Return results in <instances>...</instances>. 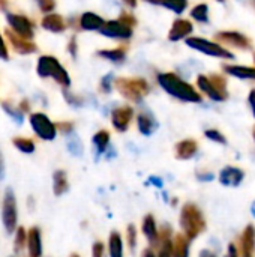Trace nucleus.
I'll return each mask as SVG.
<instances>
[{
	"label": "nucleus",
	"instance_id": "nucleus-1",
	"mask_svg": "<svg viewBox=\"0 0 255 257\" xmlns=\"http://www.w3.org/2000/svg\"><path fill=\"white\" fill-rule=\"evenodd\" d=\"M158 83L159 86L170 93L171 96L185 101V102H200L201 96L200 93L186 81H183L180 77H177L173 72H164L158 75Z\"/></svg>",
	"mask_w": 255,
	"mask_h": 257
},
{
	"label": "nucleus",
	"instance_id": "nucleus-2",
	"mask_svg": "<svg viewBox=\"0 0 255 257\" xmlns=\"http://www.w3.org/2000/svg\"><path fill=\"white\" fill-rule=\"evenodd\" d=\"M180 227L183 230V235L189 241H194L206 230V220L197 205L194 203L183 205L180 211Z\"/></svg>",
	"mask_w": 255,
	"mask_h": 257
},
{
	"label": "nucleus",
	"instance_id": "nucleus-3",
	"mask_svg": "<svg viewBox=\"0 0 255 257\" xmlns=\"http://www.w3.org/2000/svg\"><path fill=\"white\" fill-rule=\"evenodd\" d=\"M36 72L38 75L44 78H53L56 80L60 86L69 87L71 86V78L66 72V69L59 63V60L53 56H42L38 60L36 65Z\"/></svg>",
	"mask_w": 255,
	"mask_h": 257
},
{
	"label": "nucleus",
	"instance_id": "nucleus-4",
	"mask_svg": "<svg viewBox=\"0 0 255 257\" xmlns=\"http://www.w3.org/2000/svg\"><path fill=\"white\" fill-rule=\"evenodd\" d=\"M116 87L117 90L122 93V96H125L129 101L138 102L143 99V96H146L149 93V84L146 80L143 78H132V77H123V78H117L116 80Z\"/></svg>",
	"mask_w": 255,
	"mask_h": 257
},
{
	"label": "nucleus",
	"instance_id": "nucleus-5",
	"mask_svg": "<svg viewBox=\"0 0 255 257\" xmlns=\"http://www.w3.org/2000/svg\"><path fill=\"white\" fill-rule=\"evenodd\" d=\"M2 223L8 233H14L18 227V206L12 190H6L2 200Z\"/></svg>",
	"mask_w": 255,
	"mask_h": 257
},
{
	"label": "nucleus",
	"instance_id": "nucleus-6",
	"mask_svg": "<svg viewBox=\"0 0 255 257\" xmlns=\"http://www.w3.org/2000/svg\"><path fill=\"white\" fill-rule=\"evenodd\" d=\"M30 125H32V130L35 131V134L45 142L54 140V137L57 134L56 125L44 113H33L30 116Z\"/></svg>",
	"mask_w": 255,
	"mask_h": 257
},
{
	"label": "nucleus",
	"instance_id": "nucleus-7",
	"mask_svg": "<svg viewBox=\"0 0 255 257\" xmlns=\"http://www.w3.org/2000/svg\"><path fill=\"white\" fill-rule=\"evenodd\" d=\"M186 44L197 50V51H201L207 56H213V57H222V59H231L233 54L228 53L225 48H222L221 45L215 44V42H210V41H206V39H201V38H188Z\"/></svg>",
	"mask_w": 255,
	"mask_h": 257
},
{
	"label": "nucleus",
	"instance_id": "nucleus-8",
	"mask_svg": "<svg viewBox=\"0 0 255 257\" xmlns=\"http://www.w3.org/2000/svg\"><path fill=\"white\" fill-rule=\"evenodd\" d=\"M6 20L17 35H20L26 39L33 38V24L27 17L18 15V14H8Z\"/></svg>",
	"mask_w": 255,
	"mask_h": 257
},
{
	"label": "nucleus",
	"instance_id": "nucleus-9",
	"mask_svg": "<svg viewBox=\"0 0 255 257\" xmlns=\"http://www.w3.org/2000/svg\"><path fill=\"white\" fill-rule=\"evenodd\" d=\"M104 36L114 38V39H129L132 36V27L123 24L122 21H107L99 29Z\"/></svg>",
	"mask_w": 255,
	"mask_h": 257
},
{
	"label": "nucleus",
	"instance_id": "nucleus-10",
	"mask_svg": "<svg viewBox=\"0 0 255 257\" xmlns=\"http://www.w3.org/2000/svg\"><path fill=\"white\" fill-rule=\"evenodd\" d=\"M132 117H134V110L129 105H122L111 111V123L119 133H125L129 128Z\"/></svg>",
	"mask_w": 255,
	"mask_h": 257
},
{
	"label": "nucleus",
	"instance_id": "nucleus-11",
	"mask_svg": "<svg viewBox=\"0 0 255 257\" xmlns=\"http://www.w3.org/2000/svg\"><path fill=\"white\" fill-rule=\"evenodd\" d=\"M141 230H143V235L146 236V239L149 241L150 248H156L158 242H159V230L156 226V220L152 214L144 215L143 223H141Z\"/></svg>",
	"mask_w": 255,
	"mask_h": 257
},
{
	"label": "nucleus",
	"instance_id": "nucleus-12",
	"mask_svg": "<svg viewBox=\"0 0 255 257\" xmlns=\"http://www.w3.org/2000/svg\"><path fill=\"white\" fill-rule=\"evenodd\" d=\"M5 35L8 36L11 45L14 47V50L20 54H32L36 51V45L32 42V39H26L20 35H17L15 32L12 30H6Z\"/></svg>",
	"mask_w": 255,
	"mask_h": 257
},
{
	"label": "nucleus",
	"instance_id": "nucleus-13",
	"mask_svg": "<svg viewBox=\"0 0 255 257\" xmlns=\"http://www.w3.org/2000/svg\"><path fill=\"white\" fill-rule=\"evenodd\" d=\"M27 251H29V257H42V253H44L42 233H41V229L36 226L27 230Z\"/></svg>",
	"mask_w": 255,
	"mask_h": 257
},
{
	"label": "nucleus",
	"instance_id": "nucleus-14",
	"mask_svg": "<svg viewBox=\"0 0 255 257\" xmlns=\"http://www.w3.org/2000/svg\"><path fill=\"white\" fill-rule=\"evenodd\" d=\"M158 256L173 257V230L170 226H162L159 230V242H158Z\"/></svg>",
	"mask_w": 255,
	"mask_h": 257
},
{
	"label": "nucleus",
	"instance_id": "nucleus-15",
	"mask_svg": "<svg viewBox=\"0 0 255 257\" xmlns=\"http://www.w3.org/2000/svg\"><path fill=\"white\" fill-rule=\"evenodd\" d=\"M255 257V227L252 224L246 226L240 236V256Z\"/></svg>",
	"mask_w": 255,
	"mask_h": 257
},
{
	"label": "nucleus",
	"instance_id": "nucleus-16",
	"mask_svg": "<svg viewBox=\"0 0 255 257\" xmlns=\"http://www.w3.org/2000/svg\"><path fill=\"white\" fill-rule=\"evenodd\" d=\"M245 178V173L237 167H225L219 173V182L225 187H237Z\"/></svg>",
	"mask_w": 255,
	"mask_h": 257
},
{
	"label": "nucleus",
	"instance_id": "nucleus-17",
	"mask_svg": "<svg viewBox=\"0 0 255 257\" xmlns=\"http://www.w3.org/2000/svg\"><path fill=\"white\" fill-rule=\"evenodd\" d=\"M216 39L224 42V44H227V45H231V47H236V48H242V50L249 47V41L243 35H240L237 32H222V33H218Z\"/></svg>",
	"mask_w": 255,
	"mask_h": 257
},
{
	"label": "nucleus",
	"instance_id": "nucleus-18",
	"mask_svg": "<svg viewBox=\"0 0 255 257\" xmlns=\"http://www.w3.org/2000/svg\"><path fill=\"white\" fill-rule=\"evenodd\" d=\"M192 24L188 20H176L173 23V27L168 33V39L170 41H180L183 38H186L188 35L192 33Z\"/></svg>",
	"mask_w": 255,
	"mask_h": 257
},
{
	"label": "nucleus",
	"instance_id": "nucleus-19",
	"mask_svg": "<svg viewBox=\"0 0 255 257\" xmlns=\"http://www.w3.org/2000/svg\"><path fill=\"white\" fill-rule=\"evenodd\" d=\"M197 142L195 140H182L176 145V157L179 160H191L197 154Z\"/></svg>",
	"mask_w": 255,
	"mask_h": 257
},
{
	"label": "nucleus",
	"instance_id": "nucleus-20",
	"mask_svg": "<svg viewBox=\"0 0 255 257\" xmlns=\"http://www.w3.org/2000/svg\"><path fill=\"white\" fill-rule=\"evenodd\" d=\"M197 84L201 89V92H204L210 99H213V101H224V99H227L221 92H218V89L212 84V81L209 80V77L200 75L197 78Z\"/></svg>",
	"mask_w": 255,
	"mask_h": 257
},
{
	"label": "nucleus",
	"instance_id": "nucleus-21",
	"mask_svg": "<svg viewBox=\"0 0 255 257\" xmlns=\"http://www.w3.org/2000/svg\"><path fill=\"white\" fill-rule=\"evenodd\" d=\"M69 190V181L65 170H56L53 175V193L54 196L60 197Z\"/></svg>",
	"mask_w": 255,
	"mask_h": 257
},
{
	"label": "nucleus",
	"instance_id": "nucleus-22",
	"mask_svg": "<svg viewBox=\"0 0 255 257\" xmlns=\"http://www.w3.org/2000/svg\"><path fill=\"white\" fill-rule=\"evenodd\" d=\"M42 27L45 30L53 32V33H60V32L65 30L66 26H65V20L60 15H57V14H48L42 20Z\"/></svg>",
	"mask_w": 255,
	"mask_h": 257
},
{
	"label": "nucleus",
	"instance_id": "nucleus-23",
	"mask_svg": "<svg viewBox=\"0 0 255 257\" xmlns=\"http://www.w3.org/2000/svg\"><path fill=\"white\" fill-rule=\"evenodd\" d=\"M173 257H189V239L182 233L173 236Z\"/></svg>",
	"mask_w": 255,
	"mask_h": 257
},
{
	"label": "nucleus",
	"instance_id": "nucleus-24",
	"mask_svg": "<svg viewBox=\"0 0 255 257\" xmlns=\"http://www.w3.org/2000/svg\"><path fill=\"white\" fill-rule=\"evenodd\" d=\"M104 23L105 21L93 12H84L80 18V24L84 30H99Z\"/></svg>",
	"mask_w": 255,
	"mask_h": 257
},
{
	"label": "nucleus",
	"instance_id": "nucleus-25",
	"mask_svg": "<svg viewBox=\"0 0 255 257\" xmlns=\"http://www.w3.org/2000/svg\"><path fill=\"white\" fill-rule=\"evenodd\" d=\"M110 257H123V241L119 232H111L108 236Z\"/></svg>",
	"mask_w": 255,
	"mask_h": 257
},
{
	"label": "nucleus",
	"instance_id": "nucleus-26",
	"mask_svg": "<svg viewBox=\"0 0 255 257\" xmlns=\"http://www.w3.org/2000/svg\"><path fill=\"white\" fill-rule=\"evenodd\" d=\"M137 123H138L140 133L144 134V136H150L156 130V122L152 117V114H149V113H140V116L137 119Z\"/></svg>",
	"mask_w": 255,
	"mask_h": 257
},
{
	"label": "nucleus",
	"instance_id": "nucleus-27",
	"mask_svg": "<svg viewBox=\"0 0 255 257\" xmlns=\"http://www.w3.org/2000/svg\"><path fill=\"white\" fill-rule=\"evenodd\" d=\"M224 69H225V72H228L230 75H234V77H239V78L255 80V68L227 65V66H224Z\"/></svg>",
	"mask_w": 255,
	"mask_h": 257
},
{
	"label": "nucleus",
	"instance_id": "nucleus-28",
	"mask_svg": "<svg viewBox=\"0 0 255 257\" xmlns=\"http://www.w3.org/2000/svg\"><path fill=\"white\" fill-rule=\"evenodd\" d=\"M147 2H150L153 5H162V6H165L167 9H171L176 14H182L188 6L186 0H147Z\"/></svg>",
	"mask_w": 255,
	"mask_h": 257
},
{
	"label": "nucleus",
	"instance_id": "nucleus-29",
	"mask_svg": "<svg viewBox=\"0 0 255 257\" xmlns=\"http://www.w3.org/2000/svg\"><path fill=\"white\" fill-rule=\"evenodd\" d=\"M108 143H110V133H108V131L101 130V131H98V133L93 136V145H95V148H96V151H98L99 154H102V152L107 151Z\"/></svg>",
	"mask_w": 255,
	"mask_h": 257
},
{
	"label": "nucleus",
	"instance_id": "nucleus-30",
	"mask_svg": "<svg viewBox=\"0 0 255 257\" xmlns=\"http://www.w3.org/2000/svg\"><path fill=\"white\" fill-rule=\"evenodd\" d=\"M99 56L110 60V62H114V63H120L125 60V56H126V50L125 48H114V50H102L99 51Z\"/></svg>",
	"mask_w": 255,
	"mask_h": 257
},
{
	"label": "nucleus",
	"instance_id": "nucleus-31",
	"mask_svg": "<svg viewBox=\"0 0 255 257\" xmlns=\"http://www.w3.org/2000/svg\"><path fill=\"white\" fill-rule=\"evenodd\" d=\"M12 143L23 154H33L35 152V143H33V140H30L27 137H15L12 140Z\"/></svg>",
	"mask_w": 255,
	"mask_h": 257
},
{
	"label": "nucleus",
	"instance_id": "nucleus-32",
	"mask_svg": "<svg viewBox=\"0 0 255 257\" xmlns=\"http://www.w3.org/2000/svg\"><path fill=\"white\" fill-rule=\"evenodd\" d=\"M14 233H15V236H14V250L17 253H20L27 245V230L23 226H20V227L15 229Z\"/></svg>",
	"mask_w": 255,
	"mask_h": 257
},
{
	"label": "nucleus",
	"instance_id": "nucleus-33",
	"mask_svg": "<svg viewBox=\"0 0 255 257\" xmlns=\"http://www.w3.org/2000/svg\"><path fill=\"white\" fill-rule=\"evenodd\" d=\"M191 15L194 20H197L198 23H207L209 21V8L207 5L201 3V5H197L192 11H191Z\"/></svg>",
	"mask_w": 255,
	"mask_h": 257
},
{
	"label": "nucleus",
	"instance_id": "nucleus-34",
	"mask_svg": "<svg viewBox=\"0 0 255 257\" xmlns=\"http://www.w3.org/2000/svg\"><path fill=\"white\" fill-rule=\"evenodd\" d=\"M126 241H128L129 250L134 251L135 247H137V227L134 224H129L126 227Z\"/></svg>",
	"mask_w": 255,
	"mask_h": 257
},
{
	"label": "nucleus",
	"instance_id": "nucleus-35",
	"mask_svg": "<svg viewBox=\"0 0 255 257\" xmlns=\"http://www.w3.org/2000/svg\"><path fill=\"white\" fill-rule=\"evenodd\" d=\"M206 137L209 139V140H212V142H216V143H222V145H225L227 143V140H225V137L218 131V130H207L206 133Z\"/></svg>",
	"mask_w": 255,
	"mask_h": 257
},
{
	"label": "nucleus",
	"instance_id": "nucleus-36",
	"mask_svg": "<svg viewBox=\"0 0 255 257\" xmlns=\"http://www.w3.org/2000/svg\"><path fill=\"white\" fill-rule=\"evenodd\" d=\"M92 257H105V245L101 241L93 242V245H92Z\"/></svg>",
	"mask_w": 255,
	"mask_h": 257
},
{
	"label": "nucleus",
	"instance_id": "nucleus-37",
	"mask_svg": "<svg viewBox=\"0 0 255 257\" xmlns=\"http://www.w3.org/2000/svg\"><path fill=\"white\" fill-rule=\"evenodd\" d=\"M39 9L42 12H51L56 8V2L54 0H38Z\"/></svg>",
	"mask_w": 255,
	"mask_h": 257
},
{
	"label": "nucleus",
	"instance_id": "nucleus-38",
	"mask_svg": "<svg viewBox=\"0 0 255 257\" xmlns=\"http://www.w3.org/2000/svg\"><path fill=\"white\" fill-rule=\"evenodd\" d=\"M56 128L60 130L63 134H69V133H72V130H74V123H72V122H60V123L56 125Z\"/></svg>",
	"mask_w": 255,
	"mask_h": 257
},
{
	"label": "nucleus",
	"instance_id": "nucleus-39",
	"mask_svg": "<svg viewBox=\"0 0 255 257\" xmlns=\"http://www.w3.org/2000/svg\"><path fill=\"white\" fill-rule=\"evenodd\" d=\"M119 21H122L123 24H126V26H129V27L135 26V23H137V20L134 18V15H129V14H122Z\"/></svg>",
	"mask_w": 255,
	"mask_h": 257
},
{
	"label": "nucleus",
	"instance_id": "nucleus-40",
	"mask_svg": "<svg viewBox=\"0 0 255 257\" xmlns=\"http://www.w3.org/2000/svg\"><path fill=\"white\" fill-rule=\"evenodd\" d=\"M101 90L104 93H107V92L111 90V77L110 75H107V77L102 78V81H101Z\"/></svg>",
	"mask_w": 255,
	"mask_h": 257
},
{
	"label": "nucleus",
	"instance_id": "nucleus-41",
	"mask_svg": "<svg viewBox=\"0 0 255 257\" xmlns=\"http://www.w3.org/2000/svg\"><path fill=\"white\" fill-rule=\"evenodd\" d=\"M8 57H9V54H8L6 44H5V41H3V38H2V35H0V59L6 60Z\"/></svg>",
	"mask_w": 255,
	"mask_h": 257
},
{
	"label": "nucleus",
	"instance_id": "nucleus-42",
	"mask_svg": "<svg viewBox=\"0 0 255 257\" xmlns=\"http://www.w3.org/2000/svg\"><path fill=\"white\" fill-rule=\"evenodd\" d=\"M228 257H239V251L236 248L234 244H230L228 245Z\"/></svg>",
	"mask_w": 255,
	"mask_h": 257
},
{
	"label": "nucleus",
	"instance_id": "nucleus-43",
	"mask_svg": "<svg viewBox=\"0 0 255 257\" xmlns=\"http://www.w3.org/2000/svg\"><path fill=\"white\" fill-rule=\"evenodd\" d=\"M141 257H156L155 254V251H153V248H146V250H143V253H141Z\"/></svg>",
	"mask_w": 255,
	"mask_h": 257
},
{
	"label": "nucleus",
	"instance_id": "nucleus-44",
	"mask_svg": "<svg viewBox=\"0 0 255 257\" xmlns=\"http://www.w3.org/2000/svg\"><path fill=\"white\" fill-rule=\"evenodd\" d=\"M3 175H5V160H3V154L0 151V179L3 178Z\"/></svg>",
	"mask_w": 255,
	"mask_h": 257
},
{
	"label": "nucleus",
	"instance_id": "nucleus-45",
	"mask_svg": "<svg viewBox=\"0 0 255 257\" xmlns=\"http://www.w3.org/2000/svg\"><path fill=\"white\" fill-rule=\"evenodd\" d=\"M249 104H251V107H252V113H254L255 116V89L254 90H251V93H249Z\"/></svg>",
	"mask_w": 255,
	"mask_h": 257
},
{
	"label": "nucleus",
	"instance_id": "nucleus-46",
	"mask_svg": "<svg viewBox=\"0 0 255 257\" xmlns=\"http://www.w3.org/2000/svg\"><path fill=\"white\" fill-rule=\"evenodd\" d=\"M75 48H77V41H75V38H72L71 42H69V51H71L72 54H75V53H77Z\"/></svg>",
	"mask_w": 255,
	"mask_h": 257
},
{
	"label": "nucleus",
	"instance_id": "nucleus-47",
	"mask_svg": "<svg viewBox=\"0 0 255 257\" xmlns=\"http://www.w3.org/2000/svg\"><path fill=\"white\" fill-rule=\"evenodd\" d=\"M200 257H216L212 251H209V250H203L201 253H200Z\"/></svg>",
	"mask_w": 255,
	"mask_h": 257
},
{
	"label": "nucleus",
	"instance_id": "nucleus-48",
	"mask_svg": "<svg viewBox=\"0 0 255 257\" xmlns=\"http://www.w3.org/2000/svg\"><path fill=\"white\" fill-rule=\"evenodd\" d=\"M128 6H131V8H135L137 6V0H123Z\"/></svg>",
	"mask_w": 255,
	"mask_h": 257
},
{
	"label": "nucleus",
	"instance_id": "nucleus-49",
	"mask_svg": "<svg viewBox=\"0 0 255 257\" xmlns=\"http://www.w3.org/2000/svg\"><path fill=\"white\" fill-rule=\"evenodd\" d=\"M71 257H80L78 254H71Z\"/></svg>",
	"mask_w": 255,
	"mask_h": 257
},
{
	"label": "nucleus",
	"instance_id": "nucleus-50",
	"mask_svg": "<svg viewBox=\"0 0 255 257\" xmlns=\"http://www.w3.org/2000/svg\"><path fill=\"white\" fill-rule=\"evenodd\" d=\"M216 2H224V0H216Z\"/></svg>",
	"mask_w": 255,
	"mask_h": 257
},
{
	"label": "nucleus",
	"instance_id": "nucleus-51",
	"mask_svg": "<svg viewBox=\"0 0 255 257\" xmlns=\"http://www.w3.org/2000/svg\"><path fill=\"white\" fill-rule=\"evenodd\" d=\"M254 139H255V128H254Z\"/></svg>",
	"mask_w": 255,
	"mask_h": 257
},
{
	"label": "nucleus",
	"instance_id": "nucleus-52",
	"mask_svg": "<svg viewBox=\"0 0 255 257\" xmlns=\"http://www.w3.org/2000/svg\"><path fill=\"white\" fill-rule=\"evenodd\" d=\"M254 60H255V56H254Z\"/></svg>",
	"mask_w": 255,
	"mask_h": 257
}]
</instances>
